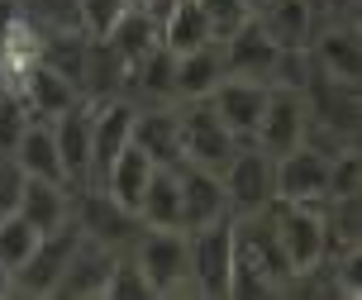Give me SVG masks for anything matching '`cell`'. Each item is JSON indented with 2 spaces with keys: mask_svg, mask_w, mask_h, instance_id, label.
<instances>
[{
  "mask_svg": "<svg viewBox=\"0 0 362 300\" xmlns=\"http://www.w3.org/2000/svg\"><path fill=\"white\" fill-rule=\"evenodd\" d=\"M105 296L110 300H158L153 286H148V277L139 272V262H134V253H119V258H115L110 282H105Z\"/></svg>",
  "mask_w": 362,
  "mask_h": 300,
  "instance_id": "cell-30",
  "label": "cell"
},
{
  "mask_svg": "<svg viewBox=\"0 0 362 300\" xmlns=\"http://www.w3.org/2000/svg\"><path fill=\"white\" fill-rule=\"evenodd\" d=\"M105 43L124 57V62H139L144 53H153V48L163 43V38H158V15H148L144 5H129L124 15H119V24L105 34Z\"/></svg>",
  "mask_w": 362,
  "mask_h": 300,
  "instance_id": "cell-28",
  "label": "cell"
},
{
  "mask_svg": "<svg viewBox=\"0 0 362 300\" xmlns=\"http://www.w3.org/2000/svg\"><path fill=\"white\" fill-rule=\"evenodd\" d=\"M329 195V158L315 153L310 143L291 148L276 158V200H296V205H320Z\"/></svg>",
  "mask_w": 362,
  "mask_h": 300,
  "instance_id": "cell-12",
  "label": "cell"
},
{
  "mask_svg": "<svg viewBox=\"0 0 362 300\" xmlns=\"http://www.w3.org/2000/svg\"><path fill=\"white\" fill-rule=\"evenodd\" d=\"M334 195H362V158H358V143L329 158V195H325V200H334Z\"/></svg>",
  "mask_w": 362,
  "mask_h": 300,
  "instance_id": "cell-33",
  "label": "cell"
},
{
  "mask_svg": "<svg viewBox=\"0 0 362 300\" xmlns=\"http://www.w3.org/2000/svg\"><path fill=\"white\" fill-rule=\"evenodd\" d=\"M172 81H177V100H205L224 81V48H219V38L200 43L191 53H177V76Z\"/></svg>",
  "mask_w": 362,
  "mask_h": 300,
  "instance_id": "cell-22",
  "label": "cell"
},
{
  "mask_svg": "<svg viewBox=\"0 0 362 300\" xmlns=\"http://www.w3.org/2000/svg\"><path fill=\"white\" fill-rule=\"evenodd\" d=\"M19 186H24V167L15 162V153H0V214L19 205Z\"/></svg>",
  "mask_w": 362,
  "mask_h": 300,
  "instance_id": "cell-36",
  "label": "cell"
},
{
  "mask_svg": "<svg viewBox=\"0 0 362 300\" xmlns=\"http://www.w3.org/2000/svg\"><path fill=\"white\" fill-rule=\"evenodd\" d=\"M177 53H167L163 43L144 53L139 62H129L124 76V96L134 105H177Z\"/></svg>",
  "mask_w": 362,
  "mask_h": 300,
  "instance_id": "cell-19",
  "label": "cell"
},
{
  "mask_svg": "<svg viewBox=\"0 0 362 300\" xmlns=\"http://www.w3.org/2000/svg\"><path fill=\"white\" fill-rule=\"evenodd\" d=\"M210 110H215L224 129L234 134V139H253L257 134V120H262V105H267V81H248V76H224L210 96Z\"/></svg>",
  "mask_w": 362,
  "mask_h": 300,
  "instance_id": "cell-13",
  "label": "cell"
},
{
  "mask_svg": "<svg viewBox=\"0 0 362 300\" xmlns=\"http://www.w3.org/2000/svg\"><path fill=\"white\" fill-rule=\"evenodd\" d=\"M48 124H53V143H57V162H62L67 191L86 186L90 181V100H76L72 110H62Z\"/></svg>",
  "mask_w": 362,
  "mask_h": 300,
  "instance_id": "cell-15",
  "label": "cell"
},
{
  "mask_svg": "<svg viewBox=\"0 0 362 300\" xmlns=\"http://www.w3.org/2000/svg\"><path fill=\"white\" fill-rule=\"evenodd\" d=\"M19 15L34 29H76V0H19Z\"/></svg>",
  "mask_w": 362,
  "mask_h": 300,
  "instance_id": "cell-32",
  "label": "cell"
},
{
  "mask_svg": "<svg viewBox=\"0 0 362 300\" xmlns=\"http://www.w3.org/2000/svg\"><path fill=\"white\" fill-rule=\"evenodd\" d=\"M134 262L148 277L153 296H181L191 291V258H186V229H139L134 238ZM196 296V291H191Z\"/></svg>",
  "mask_w": 362,
  "mask_h": 300,
  "instance_id": "cell-3",
  "label": "cell"
},
{
  "mask_svg": "<svg viewBox=\"0 0 362 300\" xmlns=\"http://www.w3.org/2000/svg\"><path fill=\"white\" fill-rule=\"evenodd\" d=\"M310 62L339 81H358L362 76V38H358V19H325L315 38H310Z\"/></svg>",
  "mask_w": 362,
  "mask_h": 300,
  "instance_id": "cell-11",
  "label": "cell"
},
{
  "mask_svg": "<svg viewBox=\"0 0 362 300\" xmlns=\"http://www.w3.org/2000/svg\"><path fill=\"white\" fill-rule=\"evenodd\" d=\"M200 10H205V19H210V29H215V38L234 34L238 24L248 19V10H243V0H196Z\"/></svg>",
  "mask_w": 362,
  "mask_h": 300,
  "instance_id": "cell-35",
  "label": "cell"
},
{
  "mask_svg": "<svg viewBox=\"0 0 362 300\" xmlns=\"http://www.w3.org/2000/svg\"><path fill=\"white\" fill-rule=\"evenodd\" d=\"M19 19V0H0V34Z\"/></svg>",
  "mask_w": 362,
  "mask_h": 300,
  "instance_id": "cell-38",
  "label": "cell"
},
{
  "mask_svg": "<svg viewBox=\"0 0 362 300\" xmlns=\"http://www.w3.org/2000/svg\"><path fill=\"white\" fill-rule=\"evenodd\" d=\"M257 5H262V0H243V10H248V15H253V10H257Z\"/></svg>",
  "mask_w": 362,
  "mask_h": 300,
  "instance_id": "cell-40",
  "label": "cell"
},
{
  "mask_svg": "<svg viewBox=\"0 0 362 300\" xmlns=\"http://www.w3.org/2000/svg\"><path fill=\"white\" fill-rule=\"evenodd\" d=\"M81 243V229H76V219H67L62 229L43 233L38 238V248L29 253V262L15 267V296H53L57 291V277H62V267H67V258H72V248Z\"/></svg>",
  "mask_w": 362,
  "mask_h": 300,
  "instance_id": "cell-7",
  "label": "cell"
},
{
  "mask_svg": "<svg viewBox=\"0 0 362 300\" xmlns=\"http://www.w3.org/2000/svg\"><path fill=\"white\" fill-rule=\"evenodd\" d=\"M186 258H191V291L205 300L229 296V272H234V214L210 219L200 229H186Z\"/></svg>",
  "mask_w": 362,
  "mask_h": 300,
  "instance_id": "cell-1",
  "label": "cell"
},
{
  "mask_svg": "<svg viewBox=\"0 0 362 300\" xmlns=\"http://www.w3.org/2000/svg\"><path fill=\"white\" fill-rule=\"evenodd\" d=\"M72 219L86 238L115 248V253H129L134 238H139V229H144L139 214L129 210V205H119V200L110 191H100V186H76L72 191Z\"/></svg>",
  "mask_w": 362,
  "mask_h": 300,
  "instance_id": "cell-6",
  "label": "cell"
},
{
  "mask_svg": "<svg viewBox=\"0 0 362 300\" xmlns=\"http://www.w3.org/2000/svg\"><path fill=\"white\" fill-rule=\"evenodd\" d=\"M134 0H76V29L86 38H105Z\"/></svg>",
  "mask_w": 362,
  "mask_h": 300,
  "instance_id": "cell-31",
  "label": "cell"
},
{
  "mask_svg": "<svg viewBox=\"0 0 362 300\" xmlns=\"http://www.w3.org/2000/svg\"><path fill=\"white\" fill-rule=\"evenodd\" d=\"M177 115H181V162H196L205 172H224L243 139H234L224 129L210 100H177Z\"/></svg>",
  "mask_w": 362,
  "mask_h": 300,
  "instance_id": "cell-5",
  "label": "cell"
},
{
  "mask_svg": "<svg viewBox=\"0 0 362 300\" xmlns=\"http://www.w3.org/2000/svg\"><path fill=\"white\" fill-rule=\"evenodd\" d=\"M15 214H24L38 233H53L72 219V191L62 181H43V177H24L19 186V205Z\"/></svg>",
  "mask_w": 362,
  "mask_h": 300,
  "instance_id": "cell-20",
  "label": "cell"
},
{
  "mask_svg": "<svg viewBox=\"0 0 362 300\" xmlns=\"http://www.w3.org/2000/svg\"><path fill=\"white\" fill-rule=\"evenodd\" d=\"M15 162L24 167V177H43V181H62V162H57V143H53V124L48 120H29L24 139L15 143Z\"/></svg>",
  "mask_w": 362,
  "mask_h": 300,
  "instance_id": "cell-27",
  "label": "cell"
},
{
  "mask_svg": "<svg viewBox=\"0 0 362 300\" xmlns=\"http://www.w3.org/2000/svg\"><path fill=\"white\" fill-rule=\"evenodd\" d=\"M158 38H163L167 53H191L200 43H210L215 29H210V19H205V10L196 0H172L163 10V19H158Z\"/></svg>",
  "mask_w": 362,
  "mask_h": 300,
  "instance_id": "cell-24",
  "label": "cell"
},
{
  "mask_svg": "<svg viewBox=\"0 0 362 300\" xmlns=\"http://www.w3.org/2000/svg\"><path fill=\"white\" fill-rule=\"evenodd\" d=\"M305 100L296 86H267V105H262V120H257V134L253 143L272 158H281L291 148H300L305 139Z\"/></svg>",
  "mask_w": 362,
  "mask_h": 300,
  "instance_id": "cell-9",
  "label": "cell"
},
{
  "mask_svg": "<svg viewBox=\"0 0 362 300\" xmlns=\"http://www.w3.org/2000/svg\"><path fill=\"white\" fill-rule=\"evenodd\" d=\"M224 181V205L234 219H248V214H262L276 200V158L262 153L253 139L238 143V153L229 158V167L219 172Z\"/></svg>",
  "mask_w": 362,
  "mask_h": 300,
  "instance_id": "cell-2",
  "label": "cell"
},
{
  "mask_svg": "<svg viewBox=\"0 0 362 300\" xmlns=\"http://www.w3.org/2000/svg\"><path fill=\"white\" fill-rule=\"evenodd\" d=\"M134 148H144L153 167H181V115L177 105H139Z\"/></svg>",
  "mask_w": 362,
  "mask_h": 300,
  "instance_id": "cell-17",
  "label": "cell"
},
{
  "mask_svg": "<svg viewBox=\"0 0 362 300\" xmlns=\"http://www.w3.org/2000/svg\"><path fill=\"white\" fill-rule=\"evenodd\" d=\"M124 76H129V62L105 38H86V62H81V100L100 105V100H115L124 96Z\"/></svg>",
  "mask_w": 362,
  "mask_h": 300,
  "instance_id": "cell-21",
  "label": "cell"
},
{
  "mask_svg": "<svg viewBox=\"0 0 362 300\" xmlns=\"http://www.w3.org/2000/svg\"><path fill=\"white\" fill-rule=\"evenodd\" d=\"M272 233L286 253L291 282L310 272V267L325 262V219H320V205H296V200H272L267 205Z\"/></svg>",
  "mask_w": 362,
  "mask_h": 300,
  "instance_id": "cell-4",
  "label": "cell"
},
{
  "mask_svg": "<svg viewBox=\"0 0 362 300\" xmlns=\"http://www.w3.org/2000/svg\"><path fill=\"white\" fill-rule=\"evenodd\" d=\"M38 238H43V233H38L24 214H15V210L0 214V262L10 267V272L29 262V253L38 248Z\"/></svg>",
  "mask_w": 362,
  "mask_h": 300,
  "instance_id": "cell-29",
  "label": "cell"
},
{
  "mask_svg": "<svg viewBox=\"0 0 362 300\" xmlns=\"http://www.w3.org/2000/svg\"><path fill=\"white\" fill-rule=\"evenodd\" d=\"M219 48H224V76H248V81H267L272 86V71H276L281 48L272 43V34L253 15L243 19L234 34L219 38Z\"/></svg>",
  "mask_w": 362,
  "mask_h": 300,
  "instance_id": "cell-10",
  "label": "cell"
},
{
  "mask_svg": "<svg viewBox=\"0 0 362 300\" xmlns=\"http://www.w3.org/2000/svg\"><path fill=\"white\" fill-rule=\"evenodd\" d=\"M115 258H119L115 248H105V243H95V238L81 233V243L72 248V258H67V267H62L53 296H67V300H95V296H105V282H110Z\"/></svg>",
  "mask_w": 362,
  "mask_h": 300,
  "instance_id": "cell-14",
  "label": "cell"
},
{
  "mask_svg": "<svg viewBox=\"0 0 362 300\" xmlns=\"http://www.w3.org/2000/svg\"><path fill=\"white\" fill-rule=\"evenodd\" d=\"M19 100L29 105V115L34 120H57L62 110H72L76 100H81V91L62 76V71H53L48 62H38L29 76H24V86H19Z\"/></svg>",
  "mask_w": 362,
  "mask_h": 300,
  "instance_id": "cell-23",
  "label": "cell"
},
{
  "mask_svg": "<svg viewBox=\"0 0 362 300\" xmlns=\"http://www.w3.org/2000/svg\"><path fill=\"white\" fill-rule=\"evenodd\" d=\"M29 105L10 96V91H0V153H15V143L24 139V129H29Z\"/></svg>",
  "mask_w": 362,
  "mask_h": 300,
  "instance_id": "cell-34",
  "label": "cell"
},
{
  "mask_svg": "<svg viewBox=\"0 0 362 300\" xmlns=\"http://www.w3.org/2000/svg\"><path fill=\"white\" fill-rule=\"evenodd\" d=\"M177 186H181V229H200V224L229 214L219 172H205V167H196V162H181Z\"/></svg>",
  "mask_w": 362,
  "mask_h": 300,
  "instance_id": "cell-18",
  "label": "cell"
},
{
  "mask_svg": "<svg viewBox=\"0 0 362 300\" xmlns=\"http://www.w3.org/2000/svg\"><path fill=\"white\" fill-rule=\"evenodd\" d=\"M139 224H148V229H181L177 167H153V177L144 186V200H139Z\"/></svg>",
  "mask_w": 362,
  "mask_h": 300,
  "instance_id": "cell-25",
  "label": "cell"
},
{
  "mask_svg": "<svg viewBox=\"0 0 362 300\" xmlns=\"http://www.w3.org/2000/svg\"><path fill=\"white\" fill-rule=\"evenodd\" d=\"M10 296H15V272L0 262V300H10Z\"/></svg>",
  "mask_w": 362,
  "mask_h": 300,
  "instance_id": "cell-39",
  "label": "cell"
},
{
  "mask_svg": "<svg viewBox=\"0 0 362 300\" xmlns=\"http://www.w3.org/2000/svg\"><path fill=\"white\" fill-rule=\"evenodd\" d=\"M148 177H153V162H148V153L129 143L124 153H119V158L105 167V177L95 181V186H100V191H110L115 200H119V205H129V210L139 214V200H144Z\"/></svg>",
  "mask_w": 362,
  "mask_h": 300,
  "instance_id": "cell-26",
  "label": "cell"
},
{
  "mask_svg": "<svg viewBox=\"0 0 362 300\" xmlns=\"http://www.w3.org/2000/svg\"><path fill=\"white\" fill-rule=\"evenodd\" d=\"M320 19H358V0H310Z\"/></svg>",
  "mask_w": 362,
  "mask_h": 300,
  "instance_id": "cell-37",
  "label": "cell"
},
{
  "mask_svg": "<svg viewBox=\"0 0 362 300\" xmlns=\"http://www.w3.org/2000/svg\"><path fill=\"white\" fill-rule=\"evenodd\" d=\"M134 115H139V105L129 96H115V100L90 105V181L86 186H95V181L105 177L110 162L134 143Z\"/></svg>",
  "mask_w": 362,
  "mask_h": 300,
  "instance_id": "cell-8",
  "label": "cell"
},
{
  "mask_svg": "<svg viewBox=\"0 0 362 300\" xmlns=\"http://www.w3.org/2000/svg\"><path fill=\"white\" fill-rule=\"evenodd\" d=\"M253 19L272 34L276 48H296V53H305L315 29L325 24L310 0H262V5L253 10Z\"/></svg>",
  "mask_w": 362,
  "mask_h": 300,
  "instance_id": "cell-16",
  "label": "cell"
}]
</instances>
